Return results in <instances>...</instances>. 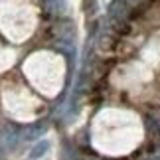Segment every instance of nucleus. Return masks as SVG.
<instances>
[{
	"instance_id": "nucleus-2",
	"label": "nucleus",
	"mask_w": 160,
	"mask_h": 160,
	"mask_svg": "<svg viewBox=\"0 0 160 160\" xmlns=\"http://www.w3.org/2000/svg\"><path fill=\"white\" fill-rule=\"evenodd\" d=\"M48 131V125L46 122H36V125H30L26 127L22 131V138H26V140H36V138H40L42 134H46Z\"/></svg>"
},
{
	"instance_id": "nucleus-5",
	"label": "nucleus",
	"mask_w": 160,
	"mask_h": 160,
	"mask_svg": "<svg viewBox=\"0 0 160 160\" xmlns=\"http://www.w3.org/2000/svg\"><path fill=\"white\" fill-rule=\"evenodd\" d=\"M125 2L131 6V8H137V6H140V4L144 2V0H125Z\"/></svg>"
},
{
	"instance_id": "nucleus-7",
	"label": "nucleus",
	"mask_w": 160,
	"mask_h": 160,
	"mask_svg": "<svg viewBox=\"0 0 160 160\" xmlns=\"http://www.w3.org/2000/svg\"><path fill=\"white\" fill-rule=\"evenodd\" d=\"M0 158H2V152H0Z\"/></svg>"
},
{
	"instance_id": "nucleus-3",
	"label": "nucleus",
	"mask_w": 160,
	"mask_h": 160,
	"mask_svg": "<svg viewBox=\"0 0 160 160\" xmlns=\"http://www.w3.org/2000/svg\"><path fill=\"white\" fill-rule=\"evenodd\" d=\"M48 150H50V142H48V140H42V142H38L32 148V154H30V156H32V158H40V156H44Z\"/></svg>"
},
{
	"instance_id": "nucleus-1",
	"label": "nucleus",
	"mask_w": 160,
	"mask_h": 160,
	"mask_svg": "<svg viewBox=\"0 0 160 160\" xmlns=\"http://www.w3.org/2000/svg\"><path fill=\"white\" fill-rule=\"evenodd\" d=\"M131 16V6H128L125 0H113L109 4V18L113 20L115 24H125Z\"/></svg>"
},
{
	"instance_id": "nucleus-4",
	"label": "nucleus",
	"mask_w": 160,
	"mask_h": 160,
	"mask_svg": "<svg viewBox=\"0 0 160 160\" xmlns=\"http://www.w3.org/2000/svg\"><path fill=\"white\" fill-rule=\"evenodd\" d=\"M4 142H6V146H16V140H18V137H16V132H10V128H6V132H4Z\"/></svg>"
},
{
	"instance_id": "nucleus-6",
	"label": "nucleus",
	"mask_w": 160,
	"mask_h": 160,
	"mask_svg": "<svg viewBox=\"0 0 160 160\" xmlns=\"http://www.w3.org/2000/svg\"><path fill=\"white\" fill-rule=\"evenodd\" d=\"M146 160H160V156H150V158H146Z\"/></svg>"
}]
</instances>
